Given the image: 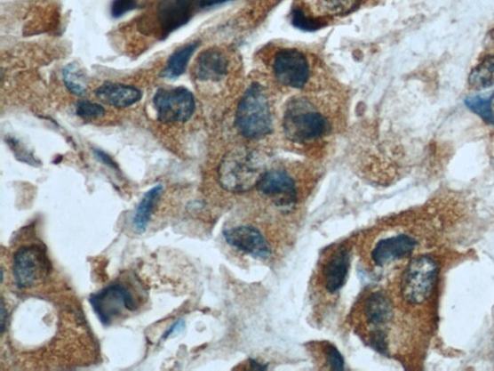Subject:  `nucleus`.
I'll return each instance as SVG.
<instances>
[{
	"mask_svg": "<svg viewBox=\"0 0 494 371\" xmlns=\"http://www.w3.org/2000/svg\"><path fill=\"white\" fill-rule=\"evenodd\" d=\"M256 187L262 195L274 198L278 206L285 207L296 204V182L285 171L265 172Z\"/></svg>",
	"mask_w": 494,
	"mask_h": 371,
	"instance_id": "obj_9",
	"label": "nucleus"
},
{
	"mask_svg": "<svg viewBox=\"0 0 494 371\" xmlns=\"http://www.w3.org/2000/svg\"><path fill=\"white\" fill-rule=\"evenodd\" d=\"M251 367L252 369H259V370H265L267 368V366L263 365L259 362L255 361V359H251Z\"/></svg>",
	"mask_w": 494,
	"mask_h": 371,
	"instance_id": "obj_34",
	"label": "nucleus"
},
{
	"mask_svg": "<svg viewBox=\"0 0 494 371\" xmlns=\"http://www.w3.org/2000/svg\"><path fill=\"white\" fill-rule=\"evenodd\" d=\"M350 265L351 254L346 247H340L330 258L323 270V279L325 287L331 294H334L344 286Z\"/></svg>",
	"mask_w": 494,
	"mask_h": 371,
	"instance_id": "obj_15",
	"label": "nucleus"
},
{
	"mask_svg": "<svg viewBox=\"0 0 494 371\" xmlns=\"http://www.w3.org/2000/svg\"><path fill=\"white\" fill-rule=\"evenodd\" d=\"M156 118L164 124L185 123L193 117L195 98L186 87L160 88L153 98Z\"/></svg>",
	"mask_w": 494,
	"mask_h": 371,
	"instance_id": "obj_6",
	"label": "nucleus"
},
{
	"mask_svg": "<svg viewBox=\"0 0 494 371\" xmlns=\"http://www.w3.org/2000/svg\"><path fill=\"white\" fill-rule=\"evenodd\" d=\"M493 102H494V96H493Z\"/></svg>",
	"mask_w": 494,
	"mask_h": 371,
	"instance_id": "obj_35",
	"label": "nucleus"
},
{
	"mask_svg": "<svg viewBox=\"0 0 494 371\" xmlns=\"http://www.w3.org/2000/svg\"><path fill=\"white\" fill-rule=\"evenodd\" d=\"M439 275V265L433 257L421 255L414 258L403 272L401 294L412 305H421L432 294Z\"/></svg>",
	"mask_w": 494,
	"mask_h": 371,
	"instance_id": "obj_4",
	"label": "nucleus"
},
{
	"mask_svg": "<svg viewBox=\"0 0 494 371\" xmlns=\"http://www.w3.org/2000/svg\"><path fill=\"white\" fill-rule=\"evenodd\" d=\"M185 321L183 319H179L178 321H176L170 329H168L167 331L164 332V334L162 336L161 342L168 339V337H170L171 335H173L174 334H177L179 332H182L183 329L185 328Z\"/></svg>",
	"mask_w": 494,
	"mask_h": 371,
	"instance_id": "obj_30",
	"label": "nucleus"
},
{
	"mask_svg": "<svg viewBox=\"0 0 494 371\" xmlns=\"http://www.w3.org/2000/svg\"><path fill=\"white\" fill-rule=\"evenodd\" d=\"M50 271L46 252L37 245L20 247L14 255L13 277L20 289L30 288L39 284Z\"/></svg>",
	"mask_w": 494,
	"mask_h": 371,
	"instance_id": "obj_7",
	"label": "nucleus"
},
{
	"mask_svg": "<svg viewBox=\"0 0 494 371\" xmlns=\"http://www.w3.org/2000/svg\"><path fill=\"white\" fill-rule=\"evenodd\" d=\"M136 6V0H115L111 6V14L115 18H119L130 12Z\"/></svg>",
	"mask_w": 494,
	"mask_h": 371,
	"instance_id": "obj_26",
	"label": "nucleus"
},
{
	"mask_svg": "<svg viewBox=\"0 0 494 371\" xmlns=\"http://www.w3.org/2000/svg\"><path fill=\"white\" fill-rule=\"evenodd\" d=\"M273 72L280 85L291 88L305 87L311 75L307 56L296 49L277 52L273 61Z\"/></svg>",
	"mask_w": 494,
	"mask_h": 371,
	"instance_id": "obj_8",
	"label": "nucleus"
},
{
	"mask_svg": "<svg viewBox=\"0 0 494 371\" xmlns=\"http://www.w3.org/2000/svg\"><path fill=\"white\" fill-rule=\"evenodd\" d=\"M90 306L99 321L110 326L117 319L139 309L137 299L123 284H111L89 297Z\"/></svg>",
	"mask_w": 494,
	"mask_h": 371,
	"instance_id": "obj_5",
	"label": "nucleus"
},
{
	"mask_svg": "<svg viewBox=\"0 0 494 371\" xmlns=\"http://www.w3.org/2000/svg\"><path fill=\"white\" fill-rule=\"evenodd\" d=\"M163 190V184L155 185L146 192L139 201L132 220L133 228L138 233H144L147 230Z\"/></svg>",
	"mask_w": 494,
	"mask_h": 371,
	"instance_id": "obj_16",
	"label": "nucleus"
},
{
	"mask_svg": "<svg viewBox=\"0 0 494 371\" xmlns=\"http://www.w3.org/2000/svg\"><path fill=\"white\" fill-rule=\"evenodd\" d=\"M228 71L227 56L219 49H209L202 52L195 66V76L202 82H220L228 75Z\"/></svg>",
	"mask_w": 494,
	"mask_h": 371,
	"instance_id": "obj_13",
	"label": "nucleus"
},
{
	"mask_svg": "<svg viewBox=\"0 0 494 371\" xmlns=\"http://www.w3.org/2000/svg\"><path fill=\"white\" fill-rule=\"evenodd\" d=\"M235 126L251 140L262 139L272 132L271 104L261 85L253 84L246 90L235 112Z\"/></svg>",
	"mask_w": 494,
	"mask_h": 371,
	"instance_id": "obj_1",
	"label": "nucleus"
},
{
	"mask_svg": "<svg viewBox=\"0 0 494 371\" xmlns=\"http://www.w3.org/2000/svg\"><path fill=\"white\" fill-rule=\"evenodd\" d=\"M6 141L19 161L31 165H38V161L35 158V156H33L25 146H22L20 141L12 137H8Z\"/></svg>",
	"mask_w": 494,
	"mask_h": 371,
	"instance_id": "obj_25",
	"label": "nucleus"
},
{
	"mask_svg": "<svg viewBox=\"0 0 494 371\" xmlns=\"http://www.w3.org/2000/svg\"><path fill=\"white\" fill-rule=\"evenodd\" d=\"M468 84L475 90H484L494 85V56L490 55L481 62L468 77Z\"/></svg>",
	"mask_w": 494,
	"mask_h": 371,
	"instance_id": "obj_19",
	"label": "nucleus"
},
{
	"mask_svg": "<svg viewBox=\"0 0 494 371\" xmlns=\"http://www.w3.org/2000/svg\"><path fill=\"white\" fill-rule=\"evenodd\" d=\"M359 0H320L323 12L333 16L347 15L357 8Z\"/></svg>",
	"mask_w": 494,
	"mask_h": 371,
	"instance_id": "obj_22",
	"label": "nucleus"
},
{
	"mask_svg": "<svg viewBox=\"0 0 494 371\" xmlns=\"http://www.w3.org/2000/svg\"><path fill=\"white\" fill-rule=\"evenodd\" d=\"M93 152L98 161L103 163L104 165H106L109 168H112V170L116 172L120 171L116 162L114 159H112L108 154H107L103 150L97 149H93Z\"/></svg>",
	"mask_w": 494,
	"mask_h": 371,
	"instance_id": "obj_29",
	"label": "nucleus"
},
{
	"mask_svg": "<svg viewBox=\"0 0 494 371\" xmlns=\"http://www.w3.org/2000/svg\"><path fill=\"white\" fill-rule=\"evenodd\" d=\"M6 319H7V312L5 308L4 301L2 302V333L5 332V326H6Z\"/></svg>",
	"mask_w": 494,
	"mask_h": 371,
	"instance_id": "obj_33",
	"label": "nucleus"
},
{
	"mask_svg": "<svg viewBox=\"0 0 494 371\" xmlns=\"http://www.w3.org/2000/svg\"><path fill=\"white\" fill-rule=\"evenodd\" d=\"M228 2H231V0H197V4L200 8L205 9L215 7Z\"/></svg>",
	"mask_w": 494,
	"mask_h": 371,
	"instance_id": "obj_31",
	"label": "nucleus"
},
{
	"mask_svg": "<svg viewBox=\"0 0 494 371\" xmlns=\"http://www.w3.org/2000/svg\"><path fill=\"white\" fill-rule=\"evenodd\" d=\"M197 0H160L156 19L163 37L171 36L192 19Z\"/></svg>",
	"mask_w": 494,
	"mask_h": 371,
	"instance_id": "obj_10",
	"label": "nucleus"
},
{
	"mask_svg": "<svg viewBox=\"0 0 494 371\" xmlns=\"http://www.w3.org/2000/svg\"><path fill=\"white\" fill-rule=\"evenodd\" d=\"M328 363L332 370H343L345 367L344 359L337 348L329 345L327 348Z\"/></svg>",
	"mask_w": 494,
	"mask_h": 371,
	"instance_id": "obj_27",
	"label": "nucleus"
},
{
	"mask_svg": "<svg viewBox=\"0 0 494 371\" xmlns=\"http://www.w3.org/2000/svg\"><path fill=\"white\" fill-rule=\"evenodd\" d=\"M96 96L103 103L116 109L136 105L142 98L141 90L136 86L105 83L96 89Z\"/></svg>",
	"mask_w": 494,
	"mask_h": 371,
	"instance_id": "obj_14",
	"label": "nucleus"
},
{
	"mask_svg": "<svg viewBox=\"0 0 494 371\" xmlns=\"http://www.w3.org/2000/svg\"><path fill=\"white\" fill-rule=\"evenodd\" d=\"M63 82L69 92L76 96H84L87 92V78L80 65L76 62L66 65L63 69Z\"/></svg>",
	"mask_w": 494,
	"mask_h": 371,
	"instance_id": "obj_20",
	"label": "nucleus"
},
{
	"mask_svg": "<svg viewBox=\"0 0 494 371\" xmlns=\"http://www.w3.org/2000/svg\"><path fill=\"white\" fill-rule=\"evenodd\" d=\"M291 24L297 28L306 31H315L323 28V22L315 18L308 16L300 8H295L291 13Z\"/></svg>",
	"mask_w": 494,
	"mask_h": 371,
	"instance_id": "obj_23",
	"label": "nucleus"
},
{
	"mask_svg": "<svg viewBox=\"0 0 494 371\" xmlns=\"http://www.w3.org/2000/svg\"><path fill=\"white\" fill-rule=\"evenodd\" d=\"M198 46V42H192L177 49L168 59L162 76L168 80H174V78L181 77L186 72L187 67Z\"/></svg>",
	"mask_w": 494,
	"mask_h": 371,
	"instance_id": "obj_18",
	"label": "nucleus"
},
{
	"mask_svg": "<svg viewBox=\"0 0 494 371\" xmlns=\"http://www.w3.org/2000/svg\"><path fill=\"white\" fill-rule=\"evenodd\" d=\"M263 164L250 149L231 151L219 167L220 186L231 193H245L257 186L263 173Z\"/></svg>",
	"mask_w": 494,
	"mask_h": 371,
	"instance_id": "obj_2",
	"label": "nucleus"
},
{
	"mask_svg": "<svg viewBox=\"0 0 494 371\" xmlns=\"http://www.w3.org/2000/svg\"><path fill=\"white\" fill-rule=\"evenodd\" d=\"M76 112L77 117L86 120L103 117L106 115L103 106L87 100L77 103Z\"/></svg>",
	"mask_w": 494,
	"mask_h": 371,
	"instance_id": "obj_24",
	"label": "nucleus"
},
{
	"mask_svg": "<svg viewBox=\"0 0 494 371\" xmlns=\"http://www.w3.org/2000/svg\"><path fill=\"white\" fill-rule=\"evenodd\" d=\"M370 343L378 352L386 354L387 342L386 335L384 332L375 331L372 335H370Z\"/></svg>",
	"mask_w": 494,
	"mask_h": 371,
	"instance_id": "obj_28",
	"label": "nucleus"
},
{
	"mask_svg": "<svg viewBox=\"0 0 494 371\" xmlns=\"http://www.w3.org/2000/svg\"><path fill=\"white\" fill-rule=\"evenodd\" d=\"M227 242L235 249L260 260H266L272 254L264 235L257 229L251 226L232 228L223 232Z\"/></svg>",
	"mask_w": 494,
	"mask_h": 371,
	"instance_id": "obj_11",
	"label": "nucleus"
},
{
	"mask_svg": "<svg viewBox=\"0 0 494 371\" xmlns=\"http://www.w3.org/2000/svg\"><path fill=\"white\" fill-rule=\"evenodd\" d=\"M364 316L370 325L387 324L393 318L391 301L383 292H374L365 302Z\"/></svg>",
	"mask_w": 494,
	"mask_h": 371,
	"instance_id": "obj_17",
	"label": "nucleus"
},
{
	"mask_svg": "<svg viewBox=\"0 0 494 371\" xmlns=\"http://www.w3.org/2000/svg\"><path fill=\"white\" fill-rule=\"evenodd\" d=\"M465 103L474 114L494 125L493 96L469 97L466 99Z\"/></svg>",
	"mask_w": 494,
	"mask_h": 371,
	"instance_id": "obj_21",
	"label": "nucleus"
},
{
	"mask_svg": "<svg viewBox=\"0 0 494 371\" xmlns=\"http://www.w3.org/2000/svg\"><path fill=\"white\" fill-rule=\"evenodd\" d=\"M487 50L494 56V30H492L487 38Z\"/></svg>",
	"mask_w": 494,
	"mask_h": 371,
	"instance_id": "obj_32",
	"label": "nucleus"
},
{
	"mask_svg": "<svg viewBox=\"0 0 494 371\" xmlns=\"http://www.w3.org/2000/svg\"><path fill=\"white\" fill-rule=\"evenodd\" d=\"M283 127L291 141L309 142L323 137L330 130V123L309 101L296 99L286 109Z\"/></svg>",
	"mask_w": 494,
	"mask_h": 371,
	"instance_id": "obj_3",
	"label": "nucleus"
},
{
	"mask_svg": "<svg viewBox=\"0 0 494 371\" xmlns=\"http://www.w3.org/2000/svg\"><path fill=\"white\" fill-rule=\"evenodd\" d=\"M417 246L418 241L410 235L393 236V238L380 240L376 245L372 252V258L378 266H384L409 256Z\"/></svg>",
	"mask_w": 494,
	"mask_h": 371,
	"instance_id": "obj_12",
	"label": "nucleus"
}]
</instances>
